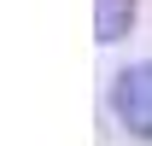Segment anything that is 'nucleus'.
Segmentation results:
<instances>
[{"label":"nucleus","mask_w":152,"mask_h":146,"mask_svg":"<svg viewBox=\"0 0 152 146\" xmlns=\"http://www.w3.org/2000/svg\"><path fill=\"white\" fill-rule=\"evenodd\" d=\"M134 29V0H94V35L111 47Z\"/></svg>","instance_id":"obj_2"},{"label":"nucleus","mask_w":152,"mask_h":146,"mask_svg":"<svg viewBox=\"0 0 152 146\" xmlns=\"http://www.w3.org/2000/svg\"><path fill=\"white\" fill-rule=\"evenodd\" d=\"M111 111L134 140H152V64H129L111 82Z\"/></svg>","instance_id":"obj_1"}]
</instances>
